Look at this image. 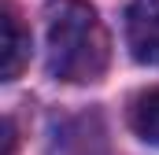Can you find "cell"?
<instances>
[{
  "mask_svg": "<svg viewBox=\"0 0 159 155\" xmlns=\"http://www.w3.org/2000/svg\"><path fill=\"white\" fill-rule=\"evenodd\" d=\"M4 155H15V122H4Z\"/></svg>",
  "mask_w": 159,
  "mask_h": 155,
  "instance_id": "obj_5",
  "label": "cell"
},
{
  "mask_svg": "<svg viewBox=\"0 0 159 155\" xmlns=\"http://www.w3.org/2000/svg\"><path fill=\"white\" fill-rule=\"evenodd\" d=\"M126 122H129L133 137H141L144 144H156V148H159V85L137 92V96L129 100Z\"/></svg>",
  "mask_w": 159,
  "mask_h": 155,
  "instance_id": "obj_4",
  "label": "cell"
},
{
  "mask_svg": "<svg viewBox=\"0 0 159 155\" xmlns=\"http://www.w3.org/2000/svg\"><path fill=\"white\" fill-rule=\"evenodd\" d=\"M0 30H4V81H15L30 63V30L22 26L15 4L0 7Z\"/></svg>",
  "mask_w": 159,
  "mask_h": 155,
  "instance_id": "obj_3",
  "label": "cell"
},
{
  "mask_svg": "<svg viewBox=\"0 0 159 155\" xmlns=\"http://www.w3.org/2000/svg\"><path fill=\"white\" fill-rule=\"evenodd\" d=\"M126 48L137 63L159 67V0H129V7H126Z\"/></svg>",
  "mask_w": 159,
  "mask_h": 155,
  "instance_id": "obj_2",
  "label": "cell"
},
{
  "mask_svg": "<svg viewBox=\"0 0 159 155\" xmlns=\"http://www.w3.org/2000/svg\"><path fill=\"white\" fill-rule=\"evenodd\" d=\"M111 59L107 30L89 0H48L44 7V67L67 85L100 81Z\"/></svg>",
  "mask_w": 159,
  "mask_h": 155,
  "instance_id": "obj_1",
  "label": "cell"
}]
</instances>
